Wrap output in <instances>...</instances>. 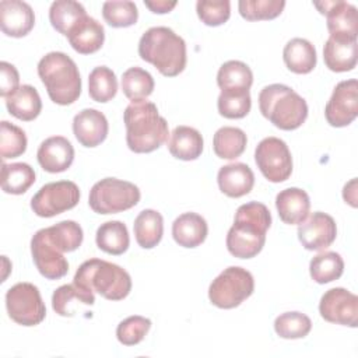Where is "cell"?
<instances>
[{"label":"cell","instance_id":"ac0fdd59","mask_svg":"<svg viewBox=\"0 0 358 358\" xmlns=\"http://www.w3.org/2000/svg\"><path fill=\"white\" fill-rule=\"evenodd\" d=\"M109 124L105 115L96 109L88 108L78 112L73 119V133L77 141L88 148L105 141Z\"/></svg>","mask_w":358,"mask_h":358},{"label":"cell","instance_id":"3957f363","mask_svg":"<svg viewBox=\"0 0 358 358\" xmlns=\"http://www.w3.org/2000/svg\"><path fill=\"white\" fill-rule=\"evenodd\" d=\"M138 55L165 77L180 74L187 60L183 38L168 27H152L147 29L140 38Z\"/></svg>","mask_w":358,"mask_h":358},{"label":"cell","instance_id":"8fae6325","mask_svg":"<svg viewBox=\"0 0 358 358\" xmlns=\"http://www.w3.org/2000/svg\"><path fill=\"white\" fill-rule=\"evenodd\" d=\"M255 161L263 176L273 183L284 182L292 173V157L281 138H263L255 150Z\"/></svg>","mask_w":358,"mask_h":358},{"label":"cell","instance_id":"b9f144b4","mask_svg":"<svg viewBox=\"0 0 358 358\" xmlns=\"http://www.w3.org/2000/svg\"><path fill=\"white\" fill-rule=\"evenodd\" d=\"M217 106L221 116L227 119H242L250 110V94L249 91H221Z\"/></svg>","mask_w":358,"mask_h":358},{"label":"cell","instance_id":"7dc6e473","mask_svg":"<svg viewBox=\"0 0 358 358\" xmlns=\"http://www.w3.org/2000/svg\"><path fill=\"white\" fill-rule=\"evenodd\" d=\"M343 199L345 203H348L351 207H357V178H352L348 183H345L343 189Z\"/></svg>","mask_w":358,"mask_h":358},{"label":"cell","instance_id":"4fadbf2b","mask_svg":"<svg viewBox=\"0 0 358 358\" xmlns=\"http://www.w3.org/2000/svg\"><path fill=\"white\" fill-rule=\"evenodd\" d=\"M319 312L326 322L357 327L358 296L341 287L331 288L322 295L319 302Z\"/></svg>","mask_w":358,"mask_h":358},{"label":"cell","instance_id":"f6af8a7d","mask_svg":"<svg viewBox=\"0 0 358 358\" xmlns=\"http://www.w3.org/2000/svg\"><path fill=\"white\" fill-rule=\"evenodd\" d=\"M196 11L201 22L208 27H218L229 20L231 3L228 0H199Z\"/></svg>","mask_w":358,"mask_h":358},{"label":"cell","instance_id":"d6a6232c","mask_svg":"<svg viewBox=\"0 0 358 358\" xmlns=\"http://www.w3.org/2000/svg\"><path fill=\"white\" fill-rule=\"evenodd\" d=\"M248 137L239 127L224 126L218 129L213 138V148L217 157L222 159H235L246 148Z\"/></svg>","mask_w":358,"mask_h":358},{"label":"cell","instance_id":"7a4b0ae2","mask_svg":"<svg viewBox=\"0 0 358 358\" xmlns=\"http://www.w3.org/2000/svg\"><path fill=\"white\" fill-rule=\"evenodd\" d=\"M127 147L137 154L151 152L168 140V123L158 113L157 105L147 101H131L123 113Z\"/></svg>","mask_w":358,"mask_h":358},{"label":"cell","instance_id":"e575fe53","mask_svg":"<svg viewBox=\"0 0 358 358\" xmlns=\"http://www.w3.org/2000/svg\"><path fill=\"white\" fill-rule=\"evenodd\" d=\"M46 236L53 246H56L62 253L73 252L83 243V228L71 220L60 221L52 227L45 228Z\"/></svg>","mask_w":358,"mask_h":358},{"label":"cell","instance_id":"c3c4849f","mask_svg":"<svg viewBox=\"0 0 358 358\" xmlns=\"http://www.w3.org/2000/svg\"><path fill=\"white\" fill-rule=\"evenodd\" d=\"M144 4L155 14H165V13H169L176 6V1L155 0V1H144Z\"/></svg>","mask_w":358,"mask_h":358},{"label":"cell","instance_id":"8d00e7d4","mask_svg":"<svg viewBox=\"0 0 358 358\" xmlns=\"http://www.w3.org/2000/svg\"><path fill=\"white\" fill-rule=\"evenodd\" d=\"M122 91L130 101H141L154 91L152 76L141 67H130L122 76Z\"/></svg>","mask_w":358,"mask_h":358},{"label":"cell","instance_id":"bcb514c9","mask_svg":"<svg viewBox=\"0 0 358 358\" xmlns=\"http://www.w3.org/2000/svg\"><path fill=\"white\" fill-rule=\"evenodd\" d=\"M20 74L17 69L8 63L1 62L0 63V95L3 98H7L14 91L20 88Z\"/></svg>","mask_w":358,"mask_h":358},{"label":"cell","instance_id":"4316f807","mask_svg":"<svg viewBox=\"0 0 358 358\" xmlns=\"http://www.w3.org/2000/svg\"><path fill=\"white\" fill-rule=\"evenodd\" d=\"M6 106L14 117L31 122L39 116L42 110V101L35 87L24 84L6 98Z\"/></svg>","mask_w":358,"mask_h":358},{"label":"cell","instance_id":"1f68e13d","mask_svg":"<svg viewBox=\"0 0 358 358\" xmlns=\"http://www.w3.org/2000/svg\"><path fill=\"white\" fill-rule=\"evenodd\" d=\"M85 15L87 13L84 6L74 0H56L49 8L52 27L64 36H67L71 28Z\"/></svg>","mask_w":358,"mask_h":358},{"label":"cell","instance_id":"7c38bea8","mask_svg":"<svg viewBox=\"0 0 358 358\" xmlns=\"http://www.w3.org/2000/svg\"><path fill=\"white\" fill-rule=\"evenodd\" d=\"M324 116L330 126L344 127L358 116V83L355 78L340 81L326 103Z\"/></svg>","mask_w":358,"mask_h":358},{"label":"cell","instance_id":"52a82bcc","mask_svg":"<svg viewBox=\"0 0 358 358\" xmlns=\"http://www.w3.org/2000/svg\"><path fill=\"white\" fill-rule=\"evenodd\" d=\"M140 190L134 183L105 178L91 187L88 204L94 213L116 214L134 207L140 201Z\"/></svg>","mask_w":358,"mask_h":358},{"label":"cell","instance_id":"f1b7e54d","mask_svg":"<svg viewBox=\"0 0 358 358\" xmlns=\"http://www.w3.org/2000/svg\"><path fill=\"white\" fill-rule=\"evenodd\" d=\"M96 246L109 255H122L129 249L130 238L127 227L122 221H106L99 225L95 234Z\"/></svg>","mask_w":358,"mask_h":358},{"label":"cell","instance_id":"484cf974","mask_svg":"<svg viewBox=\"0 0 358 358\" xmlns=\"http://www.w3.org/2000/svg\"><path fill=\"white\" fill-rule=\"evenodd\" d=\"M282 59L288 70L295 74H308L316 67V49L303 38H292L282 50Z\"/></svg>","mask_w":358,"mask_h":358},{"label":"cell","instance_id":"ab89813d","mask_svg":"<svg viewBox=\"0 0 358 358\" xmlns=\"http://www.w3.org/2000/svg\"><path fill=\"white\" fill-rule=\"evenodd\" d=\"M103 20L113 28L131 27L138 20V10L133 1L113 0L105 1L102 6Z\"/></svg>","mask_w":358,"mask_h":358},{"label":"cell","instance_id":"cb8c5ba5","mask_svg":"<svg viewBox=\"0 0 358 358\" xmlns=\"http://www.w3.org/2000/svg\"><path fill=\"white\" fill-rule=\"evenodd\" d=\"M358 45L357 41H343L329 36L323 48L324 64L336 73L351 71L357 66Z\"/></svg>","mask_w":358,"mask_h":358},{"label":"cell","instance_id":"5b68a950","mask_svg":"<svg viewBox=\"0 0 358 358\" xmlns=\"http://www.w3.org/2000/svg\"><path fill=\"white\" fill-rule=\"evenodd\" d=\"M73 284L87 292H96L105 299L120 301L131 291V278L120 266L101 260H85L76 271Z\"/></svg>","mask_w":358,"mask_h":358},{"label":"cell","instance_id":"7402d4cb","mask_svg":"<svg viewBox=\"0 0 358 358\" xmlns=\"http://www.w3.org/2000/svg\"><path fill=\"white\" fill-rule=\"evenodd\" d=\"M275 207L282 222L295 225L301 224L309 215L310 200L305 190L299 187H288L277 194Z\"/></svg>","mask_w":358,"mask_h":358},{"label":"cell","instance_id":"d6986e66","mask_svg":"<svg viewBox=\"0 0 358 358\" xmlns=\"http://www.w3.org/2000/svg\"><path fill=\"white\" fill-rule=\"evenodd\" d=\"M36 158L43 171L49 173L64 172L74 159V148L63 136H53L41 143Z\"/></svg>","mask_w":358,"mask_h":358},{"label":"cell","instance_id":"8992f818","mask_svg":"<svg viewBox=\"0 0 358 358\" xmlns=\"http://www.w3.org/2000/svg\"><path fill=\"white\" fill-rule=\"evenodd\" d=\"M259 109L281 130H295L308 117L306 101L284 84L266 85L259 94Z\"/></svg>","mask_w":358,"mask_h":358},{"label":"cell","instance_id":"7bdbcfd3","mask_svg":"<svg viewBox=\"0 0 358 358\" xmlns=\"http://www.w3.org/2000/svg\"><path fill=\"white\" fill-rule=\"evenodd\" d=\"M27 150V136L25 131L3 120L0 123V155L3 159L17 158L22 155Z\"/></svg>","mask_w":358,"mask_h":358},{"label":"cell","instance_id":"2e32d148","mask_svg":"<svg viewBox=\"0 0 358 358\" xmlns=\"http://www.w3.org/2000/svg\"><path fill=\"white\" fill-rule=\"evenodd\" d=\"M336 221L322 211L312 213L298 227V239L306 250H323L336 241Z\"/></svg>","mask_w":358,"mask_h":358},{"label":"cell","instance_id":"ba28073f","mask_svg":"<svg viewBox=\"0 0 358 358\" xmlns=\"http://www.w3.org/2000/svg\"><path fill=\"white\" fill-rule=\"evenodd\" d=\"M253 289V275L246 268L231 266L213 280L208 288V298L220 309H232L248 299Z\"/></svg>","mask_w":358,"mask_h":358},{"label":"cell","instance_id":"603a6c76","mask_svg":"<svg viewBox=\"0 0 358 358\" xmlns=\"http://www.w3.org/2000/svg\"><path fill=\"white\" fill-rule=\"evenodd\" d=\"M208 227L197 213H183L172 224V236L179 246L196 248L207 238Z\"/></svg>","mask_w":358,"mask_h":358},{"label":"cell","instance_id":"74e56055","mask_svg":"<svg viewBox=\"0 0 358 358\" xmlns=\"http://www.w3.org/2000/svg\"><path fill=\"white\" fill-rule=\"evenodd\" d=\"M117 92L115 73L106 66L95 67L88 76V94L95 102H108Z\"/></svg>","mask_w":358,"mask_h":358},{"label":"cell","instance_id":"60d3db41","mask_svg":"<svg viewBox=\"0 0 358 358\" xmlns=\"http://www.w3.org/2000/svg\"><path fill=\"white\" fill-rule=\"evenodd\" d=\"M284 7V0H241L238 3L239 14L248 21L273 20L282 13Z\"/></svg>","mask_w":358,"mask_h":358},{"label":"cell","instance_id":"277c9868","mask_svg":"<svg viewBox=\"0 0 358 358\" xmlns=\"http://www.w3.org/2000/svg\"><path fill=\"white\" fill-rule=\"evenodd\" d=\"M38 76L49 98L57 105H71L81 94V77L74 60L63 52H49L38 63Z\"/></svg>","mask_w":358,"mask_h":358},{"label":"cell","instance_id":"9a60e30c","mask_svg":"<svg viewBox=\"0 0 358 358\" xmlns=\"http://www.w3.org/2000/svg\"><path fill=\"white\" fill-rule=\"evenodd\" d=\"M32 260L38 271L48 280H59L69 271V262L63 253L50 243L45 228L35 232L31 239Z\"/></svg>","mask_w":358,"mask_h":358},{"label":"cell","instance_id":"4dcf8cb0","mask_svg":"<svg viewBox=\"0 0 358 358\" xmlns=\"http://www.w3.org/2000/svg\"><path fill=\"white\" fill-rule=\"evenodd\" d=\"M253 83L250 67L239 60L225 62L217 74V84L221 91H249Z\"/></svg>","mask_w":358,"mask_h":358},{"label":"cell","instance_id":"836d02e7","mask_svg":"<svg viewBox=\"0 0 358 358\" xmlns=\"http://www.w3.org/2000/svg\"><path fill=\"white\" fill-rule=\"evenodd\" d=\"M35 183V171L25 162L1 165V189L8 194H22Z\"/></svg>","mask_w":358,"mask_h":358},{"label":"cell","instance_id":"e0dca14e","mask_svg":"<svg viewBox=\"0 0 358 358\" xmlns=\"http://www.w3.org/2000/svg\"><path fill=\"white\" fill-rule=\"evenodd\" d=\"M35 25V14L31 6L21 0L0 1V27L3 34L13 38H22Z\"/></svg>","mask_w":358,"mask_h":358},{"label":"cell","instance_id":"9c48e42d","mask_svg":"<svg viewBox=\"0 0 358 358\" xmlns=\"http://www.w3.org/2000/svg\"><path fill=\"white\" fill-rule=\"evenodd\" d=\"M7 313L21 326H36L46 316V308L36 285L18 282L6 294Z\"/></svg>","mask_w":358,"mask_h":358},{"label":"cell","instance_id":"5bb4252c","mask_svg":"<svg viewBox=\"0 0 358 358\" xmlns=\"http://www.w3.org/2000/svg\"><path fill=\"white\" fill-rule=\"evenodd\" d=\"M313 6L326 15L327 29L331 38L343 41H357L358 14L355 6L343 0L313 3Z\"/></svg>","mask_w":358,"mask_h":358},{"label":"cell","instance_id":"ffe728a7","mask_svg":"<svg viewBox=\"0 0 358 358\" xmlns=\"http://www.w3.org/2000/svg\"><path fill=\"white\" fill-rule=\"evenodd\" d=\"M67 39L76 52L81 55H91L102 48L105 31L101 22L90 15H85L71 28Z\"/></svg>","mask_w":358,"mask_h":358},{"label":"cell","instance_id":"6da1fadb","mask_svg":"<svg viewBox=\"0 0 358 358\" xmlns=\"http://www.w3.org/2000/svg\"><path fill=\"white\" fill-rule=\"evenodd\" d=\"M270 225L271 214L263 203L249 201L239 206L227 235L228 252L238 259L255 257L264 246Z\"/></svg>","mask_w":358,"mask_h":358},{"label":"cell","instance_id":"f546056e","mask_svg":"<svg viewBox=\"0 0 358 358\" xmlns=\"http://www.w3.org/2000/svg\"><path fill=\"white\" fill-rule=\"evenodd\" d=\"M95 296L92 292H87L74 284H66L59 287L52 295V308L60 316H74L78 303L94 305Z\"/></svg>","mask_w":358,"mask_h":358},{"label":"cell","instance_id":"f35d334b","mask_svg":"<svg viewBox=\"0 0 358 358\" xmlns=\"http://www.w3.org/2000/svg\"><path fill=\"white\" fill-rule=\"evenodd\" d=\"M312 329L310 319L301 312H285L275 317L274 330L281 338H303Z\"/></svg>","mask_w":358,"mask_h":358},{"label":"cell","instance_id":"d4e9b609","mask_svg":"<svg viewBox=\"0 0 358 358\" xmlns=\"http://www.w3.org/2000/svg\"><path fill=\"white\" fill-rule=\"evenodd\" d=\"M168 150L178 159H197L203 152V137L199 130L190 126H178L169 136Z\"/></svg>","mask_w":358,"mask_h":358},{"label":"cell","instance_id":"30bf717a","mask_svg":"<svg viewBox=\"0 0 358 358\" xmlns=\"http://www.w3.org/2000/svg\"><path fill=\"white\" fill-rule=\"evenodd\" d=\"M80 201V189L71 180L43 185L31 199V208L38 217L50 218L71 210Z\"/></svg>","mask_w":358,"mask_h":358},{"label":"cell","instance_id":"ee69618b","mask_svg":"<svg viewBox=\"0 0 358 358\" xmlns=\"http://www.w3.org/2000/svg\"><path fill=\"white\" fill-rule=\"evenodd\" d=\"M151 327V320L144 316H129L117 324L116 337L123 345H136L144 340Z\"/></svg>","mask_w":358,"mask_h":358},{"label":"cell","instance_id":"83f0119b","mask_svg":"<svg viewBox=\"0 0 358 358\" xmlns=\"http://www.w3.org/2000/svg\"><path fill=\"white\" fill-rule=\"evenodd\" d=\"M133 229H134V236L137 243L143 249H152L162 239L164 218L155 210H151V208L143 210L136 217Z\"/></svg>","mask_w":358,"mask_h":358},{"label":"cell","instance_id":"d590c367","mask_svg":"<svg viewBox=\"0 0 358 358\" xmlns=\"http://www.w3.org/2000/svg\"><path fill=\"white\" fill-rule=\"evenodd\" d=\"M344 271V262L336 252H322L316 255L309 263V273L317 284H327L338 280Z\"/></svg>","mask_w":358,"mask_h":358},{"label":"cell","instance_id":"44dd1931","mask_svg":"<svg viewBox=\"0 0 358 358\" xmlns=\"http://www.w3.org/2000/svg\"><path fill=\"white\" fill-rule=\"evenodd\" d=\"M220 190L228 197H242L248 194L255 185L252 169L243 162H232L224 165L217 175Z\"/></svg>","mask_w":358,"mask_h":358}]
</instances>
